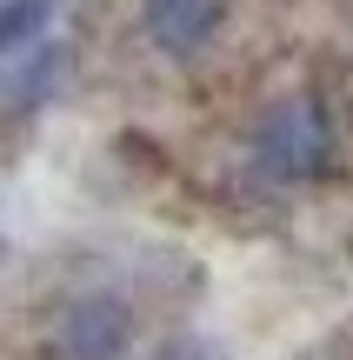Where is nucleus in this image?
Listing matches in <instances>:
<instances>
[{"mask_svg": "<svg viewBox=\"0 0 353 360\" xmlns=\"http://www.w3.org/2000/svg\"><path fill=\"white\" fill-rule=\"evenodd\" d=\"M60 80H67V47H40V53H27L13 74H0V101L40 107L47 94H60Z\"/></svg>", "mask_w": 353, "mask_h": 360, "instance_id": "obj_4", "label": "nucleus"}, {"mask_svg": "<svg viewBox=\"0 0 353 360\" xmlns=\"http://www.w3.org/2000/svg\"><path fill=\"white\" fill-rule=\"evenodd\" d=\"M53 13H60V0H0V53L34 47L53 27Z\"/></svg>", "mask_w": 353, "mask_h": 360, "instance_id": "obj_5", "label": "nucleus"}, {"mask_svg": "<svg viewBox=\"0 0 353 360\" xmlns=\"http://www.w3.org/2000/svg\"><path fill=\"white\" fill-rule=\"evenodd\" d=\"M154 360H220V347H207L200 334H173L167 347H160Z\"/></svg>", "mask_w": 353, "mask_h": 360, "instance_id": "obj_6", "label": "nucleus"}, {"mask_svg": "<svg viewBox=\"0 0 353 360\" xmlns=\"http://www.w3.org/2000/svg\"><path fill=\"white\" fill-rule=\"evenodd\" d=\"M333 154V120L327 107L314 101V94H287V101H274L260 114V127H253L247 141V160L260 180H274V187H300V180H314L327 167Z\"/></svg>", "mask_w": 353, "mask_h": 360, "instance_id": "obj_1", "label": "nucleus"}, {"mask_svg": "<svg viewBox=\"0 0 353 360\" xmlns=\"http://www.w3.org/2000/svg\"><path fill=\"white\" fill-rule=\"evenodd\" d=\"M220 0H140V27L167 60H194L213 34H220Z\"/></svg>", "mask_w": 353, "mask_h": 360, "instance_id": "obj_3", "label": "nucleus"}, {"mask_svg": "<svg viewBox=\"0 0 353 360\" xmlns=\"http://www.w3.org/2000/svg\"><path fill=\"white\" fill-rule=\"evenodd\" d=\"M60 354L67 360H127L133 354V307L120 294H80L60 314Z\"/></svg>", "mask_w": 353, "mask_h": 360, "instance_id": "obj_2", "label": "nucleus"}]
</instances>
